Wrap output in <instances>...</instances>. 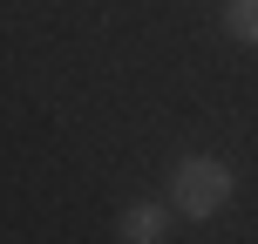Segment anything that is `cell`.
Instances as JSON below:
<instances>
[{"instance_id": "2", "label": "cell", "mask_w": 258, "mask_h": 244, "mask_svg": "<svg viewBox=\"0 0 258 244\" xmlns=\"http://www.w3.org/2000/svg\"><path fill=\"white\" fill-rule=\"evenodd\" d=\"M170 217H177L170 204H122L116 210V237L122 244H163L170 237Z\"/></svg>"}, {"instance_id": "3", "label": "cell", "mask_w": 258, "mask_h": 244, "mask_svg": "<svg viewBox=\"0 0 258 244\" xmlns=\"http://www.w3.org/2000/svg\"><path fill=\"white\" fill-rule=\"evenodd\" d=\"M218 27H224V41H238V48H258V0H224Z\"/></svg>"}, {"instance_id": "1", "label": "cell", "mask_w": 258, "mask_h": 244, "mask_svg": "<svg viewBox=\"0 0 258 244\" xmlns=\"http://www.w3.org/2000/svg\"><path fill=\"white\" fill-rule=\"evenodd\" d=\"M231 197H238V170L224 156H177L170 163V210L177 217H190V224L224 217Z\"/></svg>"}]
</instances>
